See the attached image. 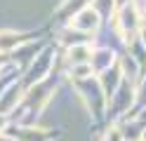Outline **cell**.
Wrapping results in <instances>:
<instances>
[{
	"label": "cell",
	"mask_w": 146,
	"mask_h": 141,
	"mask_svg": "<svg viewBox=\"0 0 146 141\" xmlns=\"http://www.w3.org/2000/svg\"><path fill=\"white\" fill-rule=\"evenodd\" d=\"M0 141H14V139H10V136H5V134H0Z\"/></svg>",
	"instance_id": "obj_7"
},
{
	"label": "cell",
	"mask_w": 146,
	"mask_h": 141,
	"mask_svg": "<svg viewBox=\"0 0 146 141\" xmlns=\"http://www.w3.org/2000/svg\"><path fill=\"white\" fill-rule=\"evenodd\" d=\"M19 139L21 141H47L50 136L42 129H19Z\"/></svg>",
	"instance_id": "obj_3"
},
{
	"label": "cell",
	"mask_w": 146,
	"mask_h": 141,
	"mask_svg": "<svg viewBox=\"0 0 146 141\" xmlns=\"http://www.w3.org/2000/svg\"><path fill=\"white\" fill-rule=\"evenodd\" d=\"M87 56H92V52H90V47H73V50L68 52V59L73 64H85L87 61Z\"/></svg>",
	"instance_id": "obj_4"
},
{
	"label": "cell",
	"mask_w": 146,
	"mask_h": 141,
	"mask_svg": "<svg viewBox=\"0 0 146 141\" xmlns=\"http://www.w3.org/2000/svg\"><path fill=\"white\" fill-rule=\"evenodd\" d=\"M7 125V118H5V113H0V129H3Z\"/></svg>",
	"instance_id": "obj_6"
},
{
	"label": "cell",
	"mask_w": 146,
	"mask_h": 141,
	"mask_svg": "<svg viewBox=\"0 0 146 141\" xmlns=\"http://www.w3.org/2000/svg\"><path fill=\"white\" fill-rule=\"evenodd\" d=\"M97 24H99V17H97V12L92 7H85L83 12L71 21V26L76 28V31H94Z\"/></svg>",
	"instance_id": "obj_1"
},
{
	"label": "cell",
	"mask_w": 146,
	"mask_h": 141,
	"mask_svg": "<svg viewBox=\"0 0 146 141\" xmlns=\"http://www.w3.org/2000/svg\"><path fill=\"white\" fill-rule=\"evenodd\" d=\"M106 141H123V136H120V132H118V129H111V134H108Z\"/></svg>",
	"instance_id": "obj_5"
},
{
	"label": "cell",
	"mask_w": 146,
	"mask_h": 141,
	"mask_svg": "<svg viewBox=\"0 0 146 141\" xmlns=\"http://www.w3.org/2000/svg\"><path fill=\"white\" fill-rule=\"evenodd\" d=\"M21 40H24V35H19V33H12V31L0 33V52H10V50H14V47L19 45Z\"/></svg>",
	"instance_id": "obj_2"
}]
</instances>
